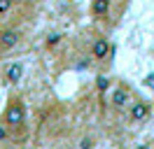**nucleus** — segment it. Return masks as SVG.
<instances>
[{"instance_id": "1", "label": "nucleus", "mask_w": 154, "mask_h": 149, "mask_svg": "<svg viewBox=\"0 0 154 149\" xmlns=\"http://www.w3.org/2000/svg\"><path fill=\"white\" fill-rule=\"evenodd\" d=\"M2 121L10 126V128H21L26 123V105L21 98H12L7 102V110L2 114Z\"/></svg>"}, {"instance_id": "2", "label": "nucleus", "mask_w": 154, "mask_h": 149, "mask_svg": "<svg viewBox=\"0 0 154 149\" xmlns=\"http://www.w3.org/2000/svg\"><path fill=\"white\" fill-rule=\"evenodd\" d=\"M110 105H112L115 112L128 110V105H131V89L124 86V84H119L115 91H112V96H110Z\"/></svg>"}, {"instance_id": "3", "label": "nucleus", "mask_w": 154, "mask_h": 149, "mask_svg": "<svg viewBox=\"0 0 154 149\" xmlns=\"http://www.w3.org/2000/svg\"><path fill=\"white\" fill-rule=\"evenodd\" d=\"M149 114H152V105L145 102V100H133L128 105V110H126V117L133 123H140V121L149 119Z\"/></svg>"}, {"instance_id": "4", "label": "nucleus", "mask_w": 154, "mask_h": 149, "mask_svg": "<svg viewBox=\"0 0 154 149\" xmlns=\"http://www.w3.org/2000/svg\"><path fill=\"white\" fill-rule=\"evenodd\" d=\"M21 40V30L19 28H2L0 30V51H10L19 44Z\"/></svg>"}, {"instance_id": "5", "label": "nucleus", "mask_w": 154, "mask_h": 149, "mask_svg": "<svg viewBox=\"0 0 154 149\" xmlns=\"http://www.w3.org/2000/svg\"><path fill=\"white\" fill-rule=\"evenodd\" d=\"M110 42H107L105 37H96L94 42H91V58L94 61H105L107 56H110Z\"/></svg>"}, {"instance_id": "6", "label": "nucleus", "mask_w": 154, "mask_h": 149, "mask_svg": "<svg viewBox=\"0 0 154 149\" xmlns=\"http://www.w3.org/2000/svg\"><path fill=\"white\" fill-rule=\"evenodd\" d=\"M91 14L96 21L110 17V0H91Z\"/></svg>"}, {"instance_id": "7", "label": "nucleus", "mask_w": 154, "mask_h": 149, "mask_svg": "<svg viewBox=\"0 0 154 149\" xmlns=\"http://www.w3.org/2000/svg\"><path fill=\"white\" fill-rule=\"evenodd\" d=\"M21 77H23V65L21 63H10L5 68V79L10 84H19Z\"/></svg>"}, {"instance_id": "8", "label": "nucleus", "mask_w": 154, "mask_h": 149, "mask_svg": "<svg viewBox=\"0 0 154 149\" xmlns=\"http://www.w3.org/2000/svg\"><path fill=\"white\" fill-rule=\"evenodd\" d=\"M61 40H63V35H61V33H51V35L47 37V49H54Z\"/></svg>"}, {"instance_id": "9", "label": "nucleus", "mask_w": 154, "mask_h": 149, "mask_svg": "<svg viewBox=\"0 0 154 149\" xmlns=\"http://www.w3.org/2000/svg\"><path fill=\"white\" fill-rule=\"evenodd\" d=\"M96 86H98V91H100V93H105V91H107V86H110V79H107V77H98Z\"/></svg>"}, {"instance_id": "10", "label": "nucleus", "mask_w": 154, "mask_h": 149, "mask_svg": "<svg viewBox=\"0 0 154 149\" xmlns=\"http://www.w3.org/2000/svg\"><path fill=\"white\" fill-rule=\"evenodd\" d=\"M10 126H7V123H5V121H2V123H0V142H5V140L10 138Z\"/></svg>"}, {"instance_id": "11", "label": "nucleus", "mask_w": 154, "mask_h": 149, "mask_svg": "<svg viewBox=\"0 0 154 149\" xmlns=\"http://www.w3.org/2000/svg\"><path fill=\"white\" fill-rule=\"evenodd\" d=\"M12 7V0H0V17H5Z\"/></svg>"}, {"instance_id": "12", "label": "nucleus", "mask_w": 154, "mask_h": 149, "mask_svg": "<svg viewBox=\"0 0 154 149\" xmlns=\"http://www.w3.org/2000/svg\"><path fill=\"white\" fill-rule=\"evenodd\" d=\"M94 144H96V142H94V138H84L82 142H79V147H82V149H87V147H94Z\"/></svg>"}]
</instances>
